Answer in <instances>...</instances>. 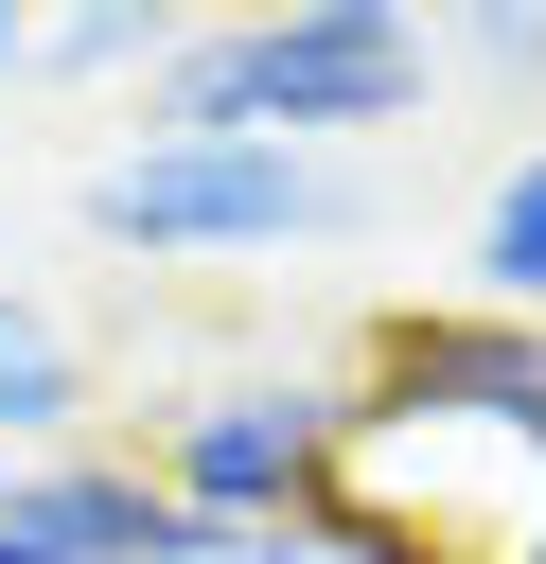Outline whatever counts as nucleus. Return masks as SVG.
Here are the masks:
<instances>
[{"label":"nucleus","mask_w":546,"mask_h":564,"mask_svg":"<svg viewBox=\"0 0 546 564\" xmlns=\"http://www.w3.org/2000/svg\"><path fill=\"white\" fill-rule=\"evenodd\" d=\"M458 53H493V70H546V0H511V18H476Z\"/></svg>","instance_id":"nucleus-9"},{"label":"nucleus","mask_w":546,"mask_h":564,"mask_svg":"<svg viewBox=\"0 0 546 564\" xmlns=\"http://www.w3.org/2000/svg\"><path fill=\"white\" fill-rule=\"evenodd\" d=\"M458 264H476V317H528V335H546V141L476 194V247H458Z\"/></svg>","instance_id":"nucleus-7"},{"label":"nucleus","mask_w":546,"mask_h":564,"mask_svg":"<svg viewBox=\"0 0 546 564\" xmlns=\"http://www.w3.org/2000/svg\"><path fill=\"white\" fill-rule=\"evenodd\" d=\"M335 441H352V388H335V370H229V388L159 405V441H123V458H141L194 529H299L317 476H335Z\"/></svg>","instance_id":"nucleus-3"},{"label":"nucleus","mask_w":546,"mask_h":564,"mask_svg":"<svg viewBox=\"0 0 546 564\" xmlns=\"http://www.w3.org/2000/svg\"><path fill=\"white\" fill-rule=\"evenodd\" d=\"M0 564H53V546H35V529H0Z\"/></svg>","instance_id":"nucleus-11"},{"label":"nucleus","mask_w":546,"mask_h":564,"mask_svg":"<svg viewBox=\"0 0 546 564\" xmlns=\"http://www.w3.org/2000/svg\"><path fill=\"white\" fill-rule=\"evenodd\" d=\"M0 529H35L53 564H194V511L123 458V441H70V458H0Z\"/></svg>","instance_id":"nucleus-5"},{"label":"nucleus","mask_w":546,"mask_h":564,"mask_svg":"<svg viewBox=\"0 0 546 564\" xmlns=\"http://www.w3.org/2000/svg\"><path fill=\"white\" fill-rule=\"evenodd\" d=\"M70 441H88V352L53 300L0 282V458H70Z\"/></svg>","instance_id":"nucleus-6"},{"label":"nucleus","mask_w":546,"mask_h":564,"mask_svg":"<svg viewBox=\"0 0 546 564\" xmlns=\"http://www.w3.org/2000/svg\"><path fill=\"white\" fill-rule=\"evenodd\" d=\"M18 70H35V18H18V0H0V88H18Z\"/></svg>","instance_id":"nucleus-10"},{"label":"nucleus","mask_w":546,"mask_h":564,"mask_svg":"<svg viewBox=\"0 0 546 564\" xmlns=\"http://www.w3.org/2000/svg\"><path fill=\"white\" fill-rule=\"evenodd\" d=\"M176 53V18H141V0H88V18H35V70H159Z\"/></svg>","instance_id":"nucleus-8"},{"label":"nucleus","mask_w":546,"mask_h":564,"mask_svg":"<svg viewBox=\"0 0 546 564\" xmlns=\"http://www.w3.org/2000/svg\"><path fill=\"white\" fill-rule=\"evenodd\" d=\"M335 212L352 194L317 159H282V141H123V159H88V229L141 247V264H264V247H299Z\"/></svg>","instance_id":"nucleus-2"},{"label":"nucleus","mask_w":546,"mask_h":564,"mask_svg":"<svg viewBox=\"0 0 546 564\" xmlns=\"http://www.w3.org/2000/svg\"><path fill=\"white\" fill-rule=\"evenodd\" d=\"M352 405H440V423H511L528 458H546V335L528 317H387L370 335V370H352Z\"/></svg>","instance_id":"nucleus-4"},{"label":"nucleus","mask_w":546,"mask_h":564,"mask_svg":"<svg viewBox=\"0 0 546 564\" xmlns=\"http://www.w3.org/2000/svg\"><path fill=\"white\" fill-rule=\"evenodd\" d=\"M440 88V35L405 0H264V18H211L159 53V123L141 141H370V123H423Z\"/></svg>","instance_id":"nucleus-1"}]
</instances>
